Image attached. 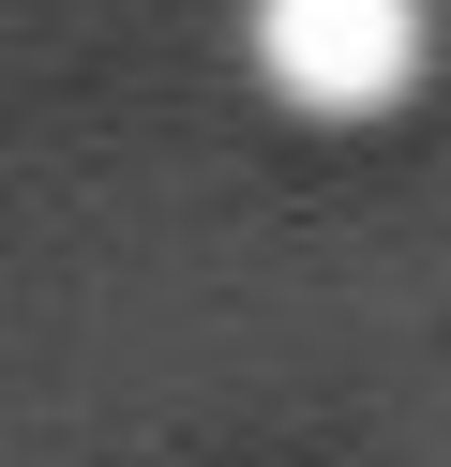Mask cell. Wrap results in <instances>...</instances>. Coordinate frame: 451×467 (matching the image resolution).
<instances>
[{"mask_svg": "<svg viewBox=\"0 0 451 467\" xmlns=\"http://www.w3.org/2000/svg\"><path fill=\"white\" fill-rule=\"evenodd\" d=\"M241 61L301 121H376V106L421 91L436 31H421V0H241Z\"/></svg>", "mask_w": 451, "mask_h": 467, "instance_id": "cell-1", "label": "cell"}]
</instances>
